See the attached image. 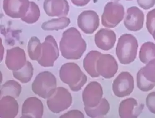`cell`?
<instances>
[{
	"label": "cell",
	"instance_id": "11",
	"mask_svg": "<svg viewBox=\"0 0 155 118\" xmlns=\"http://www.w3.org/2000/svg\"><path fill=\"white\" fill-rule=\"evenodd\" d=\"M114 57L109 54H102L97 61V70L99 75L107 79L114 76L118 70Z\"/></svg>",
	"mask_w": 155,
	"mask_h": 118
},
{
	"label": "cell",
	"instance_id": "7",
	"mask_svg": "<svg viewBox=\"0 0 155 118\" xmlns=\"http://www.w3.org/2000/svg\"><path fill=\"white\" fill-rule=\"evenodd\" d=\"M59 56V51L55 39L52 35H48L42 44L41 54L37 61L44 67L54 66V63Z\"/></svg>",
	"mask_w": 155,
	"mask_h": 118
},
{
	"label": "cell",
	"instance_id": "8",
	"mask_svg": "<svg viewBox=\"0 0 155 118\" xmlns=\"http://www.w3.org/2000/svg\"><path fill=\"white\" fill-rule=\"evenodd\" d=\"M134 77L128 71H123L120 73L112 84L114 93L119 98L130 96L134 91Z\"/></svg>",
	"mask_w": 155,
	"mask_h": 118
},
{
	"label": "cell",
	"instance_id": "23",
	"mask_svg": "<svg viewBox=\"0 0 155 118\" xmlns=\"http://www.w3.org/2000/svg\"><path fill=\"white\" fill-rule=\"evenodd\" d=\"M21 90V86L18 82L9 80L2 86L1 96H10L16 98L20 96Z\"/></svg>",
	"mask_w": 155,
	"mask_h": 118
},
{
	"label": "cell",
	"instance_id": "20",
	"mask_svg": "<svg viewBox=\"0 0 155 118\" xmlns=\"http://www.w3.org/2000/svg\"><path fill=\"white\" fill-rule=\"evenodd\" d=\"M102 53L97 51H91L84 58L83 67L85 70L93 78L100 76L97 70V61Z\"/></svg>",
	"mask_w": 155,
	"mask_h": 118
},
{
	"label": "cell",
	"instance_id": "31",
	"mask_svg": "<svg viewBox=\"0 0 155 118\" xmlns=\"http://www.w3.org/2000/svg\"><path fill=\"white\" fill-rule=\"evenodd\" d=\"M146 104L149 111L155 114V92L148 94L146 99Z\"/></svg>",
	"mask_w": 155,
	"mask_h": 118
},
{
	"label": "cell",
	"instance_id": "35",
	"mask_svg": "<svg viewBox=\"0 0 155 118\" xmlns=\"http://www.w3.org/2000/svg\"><path fill=\"white\" fill-rule=\"evenodd\" d=\"M152 36H153V38H154V40H155V30H154V32H153V34H152Z\"/></svg>",
	"mask_w": 155,
	"mask_h": 118
},
{
	"label": "cell",
	"instance_id": "26",
	"mask_svg": "<svg viewBox=\"0 0 155 118\" xmlns=\"http://www.w3.org/2000/svg\"><path fill=\"white\" fill-rule=\"evenodd\" d=\"M42 44L37 37H32L28 43V56L32 60L38 61L41 54Z\"/></svg>",
	"mask_w": 155,
	"mask_h": 118
},
{
	"label": "cell",
	"instance_id": "1",
	"mask_svg": "<svg viewBox=\"0 0 155 118\" xmlns=\"http://www.w3.org/2000/svg\"><path fill=\"white\" fill-rule=\"evenodd\" d=\"M61 55L68 60H78L87 49V44L79 30L74 27L65 31L60 42Z\"/></svg>",
	"mask_w": 155,
	"mask_h": 118
},
{
	"label": "cell",
	"instance_id": "14",
	"mask_svg": "<svg viewBox=\"0 0 155 118\" xmlns=\"http://www.w3.org/2000/svg\"><path fill=\"white\" fill-rule=\"evenodd\" d=\"M144 22V14L141 10L136 6L128 9L124 21L125 28L130 31H139L143 28Z\"/></svg>",
	"mask_w": 155,
	"mask_h": 118
},
{
	"label": "cell",
	"instance_id": "13",
	"mask_svg": "<svg viewBox=\"0 0 155 118\" xmlns=\"http://www.w3.org/2000/svg\"><path fill=\"white\" fill-rule=\"evenodd\" d=\"M24 50L19 47H13L7 50L5 64L9 70L17 71L23 68L27 63Z\"/></svg>",
	"mask_w": 155,
	"mask_h": 118
},
{
	"label": "cell",
	"instance_id": "2",
	"mask_svg": "<svg viewBox=\"0 0 155 118\" xmlns=\"http://www.w3.org/2000/svg\"><path fill=\"white\" fill-rule=\"evenodd\" d=\"M59 77L73 92L79 91L87 81V76L74 62H68L62 65L60 69Z\"/></svg>",
	"mask_w": 155,
	"mask_h": 118
},
{
	"label": "cell",
	"instance_id": "15",
	"mask_svg": "<svg viewBox=\"0 0 155 118\" xmlns=\"http://www.w3.org/2000/svg\"><path fill=\"white\" fill-rule=\"evenodd\" d=\"M43 113V104L36 97L27 98L22 106V118H42Z\"/></svg>",
	"mask_w": 155,
	"mask_h": 118
},
{
	"label": "cell",
	"instance_id": "5",
	"mask_svg": "<svg viewBox=\"0 0 155 118\" xmlns=\"http://www.w3.org/2000/svg\"><path fill=\"white\" fill-rule=\"evenodd\" d=\"M124 9L121 3L110 2L104 7L101 17L102 24L107 28H114L124 19Z\"/></svg>",
	"mask_w": 155,
	"mask_h": 118
},
{
	"label": "cell",
	"instance_id": "29",
	"mask_svg": "<svg viewBox=\"0 0 155 118\" xmlns=\"http://www.w3.org/2000/svg\"><path fill=\"white\" fill-rule=\"evenodd\" d=\"M142 72L147 80L155 83V59L149 61L142 68Z\"/></svg>",
	"mask_w": 155,
	"mask_h": 118
},
{
	"label": "cell",
	"instance_id": "18",
	"mask_svg": "<svg viewBox=\"0 0 155 118\" xmlns=\"http://www.w3.org/2000/svg\"><path fill=\"white\" fill-rule=\"evenodd\" d=\"M116 41V34L114 31L107 28H101L95 34V44L98 48L102 50L112 49Z\"/></svg>",
	"mask_w": 155,
	"mask_h": 118
},
{
	"label": "cell",
	"instance_id": "21",
	"mask_svg": "<svg viewBox=\"0 0 155 118\" xmlns=\"http://www.w3.org/2000/svg\"><path fill=\"white\" fill-rule=\"evenodd\" d=\"M109 102L106 98H102L98 105L94 107H84L87 115L91 118H101L107 115L110 110Z\"/></svg>",
	"mask_w": 155,
	"mask_h": 118
},
{
	"label": "cell",
	"instance_id": "4",
	"mask_svg": "<svg viewBox=\"0 0 155 118\" xmlns=\"http://www.w3.org/2000/svg\"><path fill=\"white\" fill-rule=\"evenodd\" d=\"M57 89V81L55 76L49 71L39 73L32 84L33 93L44 99H48Z\"/></svg>",
	"mask_w": 155,
	"mask_h": 118
},
{
	"label": "cell",
	"instance_id": "36",
	"mask_svg": "<svg viewBox=\"0 0 155 118\" xmlns=\"http://www.w3.org/2000/svg\"><path fill=\"white\" fill-rule=\"evenodd\" d=\"M127 1H131V0H127Z\"/></svg>",
	"mask_w": 155,
	"mask_h": 118
},
{
	"label": "cell",
	"instance_id": "25",
	"mask_svg": "<svg viewBox=\"0 0 155 118\" xmlns=\"http://www.w3.org/2000/svg\"><path fill=\"white\" fill-rule=\"evenodd\" d=\"M139 59L143 64H148L155 59V44L151 42L144 43L139 52Z\"/></svg>",
	"mask_w": 155,
	"mask_h": 118
},
{
	"label": "cell",
	"instance_id": "30",
	"mask_svg": "<svg viewBox=\"0 0 155 118\" xmlns=\"http://www.w3.org/2000/svg\"><path fill=\"white\" fill-rule=\"evenodd\" d=\"M146 27L151 35L155 30V9L151 10L147 15Z\"/></svg>",
	"mask_w": 155,
	"mask_h": 118
},
{
	"label": "cell",
	"instance_id": "12",
	"mask_svg": "<svg viewBox=\"0 0 155 118\" xmlns=\"http://www.w3.org/2000/svg\"><path fill=\"white\" fill-rule=\"evenodd\" d=\"M30 6L29 0H3V9L7 16L21 18L27 14Z\"/></svg>",
	"mask_w": 155,
	"mask_h": 118
},
{
	"label": "cell",
	"instance_id": "34",
	"mask_svg": "<svg viewBox=\"0 0 155 118\" xmlns=\"http://www.w3.org/2000/svg\"><path fill=\"white\" fill-rule=\"evenodd\" d=\"M73 5L77 6L82 7L86 5L91 0H71Z\"/></svg>",
	"mask_w": 155,
	"mask_h": 118
},
{
	"label": "cell",
	"instance_id": "22",
	"mask_svg": "<svg viewBox=\"0 0 155 118\" xmlns=\"http://www.w3.org/2000/svg\"><path fill=\"white\" fill-rule=\"evenodd\" d=\"M71 23L70 18L66 17L54 18L44 22L41 28L45 31H52L63 29L67 28Z\"/></svg>",
	"mask_w": 155,
	"mask_h": 118
},
{
	"label": "cell",
	"instance_id": "33",
	"mask_svg": "<svg viewBox=\"0 0 155 118\" xmlns=\"http://www.w3.org/2000/svg\"><path fill=\"white\" fill-rule=\"evenodd\" d=\"M60 118H84V115L79 110H73L61 115Z\"/></svg>",
	"mask_w": 155,
	"mask_h": 118
},
{
	"label": "cell",
	"instance_id": "9",
	"mask_svg": "<svg viewBox=\"0 0 155 118\" xmlns=\"http://www.w3.org/2000/svg\"><path fill=\"white\" fill-rule=\"evenodd\" d=\"M103 90L101 84L92 81L86 86L82 93V100L85 107H94L101 101Z\"/></svg>",
	"mask_w": 155,
	"mask_h": 118
},
{
	"label": "cell",
	"instance_id": "3",
	"mask_svg": "<svg viewBox=\"0 0 155 118\" xmlns=\"http://www.w3.org/2000/svg\"><path fill=\"white\" fill-rule=\"evenodd\" d=\"M138 42L134 35L124 34L120 37L116 47V55L122 64L134 62L137 56Z\"/></svg>",
	"mask_w": 155,
	"mask_h": 118
},
{
	"label": "cell",
	"instance_id": "19",
	"mask_svg": "<svg viewBox=\"0 0 155 118\" xmlns=\"http://www.w3.org/2000/svg\"><path fill=\"white\" fill-rule=\"evenodd\" d=\"M18 113V104L15 98L3 96L0 101V117L15 118Z\"/></svg>",
	"mask_w": 155,
	"mask_h": 118
},
{
	"label": "cell",
	"instance_id": "16",
	"mask_svg": "<svg viewBox=\"0 0 155 118\" xmlns=\"http://www.w3.org/2000/svg\"><path fill=\"white\" fill-rule=\"evenodd\" d=\"M44 9L50 17H66L70 6L67 0H45Z\"/></svg>",
	"mask_w": 155,
	"mask_h": 118
},
{
	"label": "cell",
	"instance_id": "10",
	"mask_svg": "<svg viewBox=\"0 0 155 118\" xmlns=\"http://www.w3.org/2000/svg\"><path fill=\"white\" fill-rule=\"evenodd\" d=\"M78 26L86 34L94 33L98 28L100 20L98 14L92 10L84 11L78 18Z\"/></svg>",
	"mask_w": 155,
	"mask_h": 118
},
{
	"label": "cell",
	"instance_id": "6",
	"mask_svg": "<svg viewBox=\"0 0 155 118\" xmlns=\"http://www.w3.org/2000/svg\"><path fill=\"white\" fill-rule=\"evenodd\" d=\"M72 103L71 94L63 87H57L54 93L47 100L48 108L54 113L64 112L69 108Z\"/></svg>",
	"mask_w": 155,
	"mask_h": 118
},
{
	"label": "cell",
	"instance_id": "28",
	"mask_svg": "<svg viewBox=\"0 0 155 118\" xmlns=\"http://www.w3.org/2000/svg\"><path fill=\"white\" fill-rule=\"evenodd\" d=\"M137 85L141 91L147 92L152 90L155 87V83L147 80L142 72V68L139 70L137 74Z\"/></svg>",
	"mask_w": 155,
	"mask_h": 118
},
{
	"label": "cell",
	"instance_id": "27",
	"mask_svg": "<svg viewBox=\"0 0 155 118\" xmlns=\"http://www.w3.org/2000/svg\"><path fill=\"white\" fill-rule=\"evenodd\" d=\"M40 15V10L38 6L35 2H30L29 9L25 16L21 18V20L28 24H33L38 20Z\"/></svg>",
	"mask_w": 155,
	"mask_h": 118
},
{
	"label": "cell",
	"instance_id": "24",
	"mask_svg": "<svg viewBox=\"0 0 155 118\" xmlns=\"http://www.w3.org/2000/svg\"><path fill=\"white\" fill-rule=\"evenodd\" d=\"M34 69L31 63L27 61L25 65L20 70L13 71V76L14 78L22 83L29 82L33 76Z\"/></svg>",
	"mask_w": 155,
	"mask_h": 118
},
{
	"label": "cell",
	"instance_id": "32",
	"mask_svg": "<svg viewBox=\"0 0 155 118\" xmlns=\"http://www.w3.org/2000/svg\"><path fill=\"white\" fill-rule=\"evenodd\" d=\"M137 3L141 8L147 10L154 7L155 0H137Z\"/></svg>",
	"mask_w": 155,
	"mask_h": 118
},
{
	"label": "cell",
	"instance_id": "17",
	"mask_svg": "<svg viewBox=\"0 0 155 118\" xmlns=\"http://www.w3.org/2000/svg\"><path fill=\"white\" fill-rule=\"evenodd\" d=\"M143 108L135 98H128L120 103L119 115L122 118H137L142 112Z\"/></svg>",
	"mask_w": 155,
	"mask_h": 118
}]
</instances>
